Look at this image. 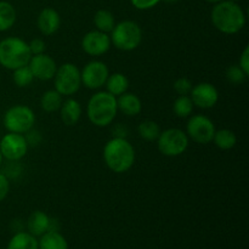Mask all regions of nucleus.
<instances>
[{
	"mask_svg": "<svg viewBox=\"0 0 249 249\" xmlns=\"http://www.w3.org/2000/svg\"><path fill=\"white\" fill-rule=\"evenodd\" d=\"M212 22L224 34H236L245 27L246 15L242 7L232 0H221L214 5Z\"/></svg>",
	"mask_w": 249,
	"mask_h": 249,
	"instance_id": "nucleus-1",
	"label": "nucleus"
},
{
	"mask_svg": "<svg viewBox=\"0 0 249 249\" xmlns=\"http://www.w3.org/2000/svg\"><path fill=\"white\" fill-rule=\"evenodd\" d=\"M225 75L226 79H228L229 82L236 85L242 84L246 80V78H247V75L245 74V72L241 70V67L238 65H232L230 66V67L226 68Z\"/></svg>",
	"mask_w": 249,
	"mask_h": 249,
	"instance_id": "nucleus-29",
	"label": "nucleus"
},
{
	"mask_svg": "<svg viewBox=\"0 0 249 249\" xmlns=\"http://www.w3.org/2000/svg\"><path fill=\"white\" fill-rule=\"evenodd\" d=\"M6 249H39L38 240L29 232L19 231L12 236Z\"/></svg>",
	"mask_w": 249,
	"mask_h": 249,
	"instance_id": "nucleus-20",
	"label": "nucleus"
},
{
	"mask_svg": "<svg viewBox=\"0 0 249 249\" xmlns=\"http://www.w3.org/2000/svg\"><path fill=\"white\" fill-rule=\"evenodd\" d=\"M189 141V136L181 129L170 128L160 131L157 139V146L162 155L167 157H177L187 150Z\"/></svg>",
	"mask_w": 249,
	"mask_h": 249,
	"instance_id": "nucleus-6",
	"label": "nucleus"
},
{
	"mask_svg": "<svg viewBox=\"0 0 249 249\" xmlns=\"http://www.w3.org/2000/svg\"><path fill=\"white\" fill-rule=\"evenodd\" d=\"M29 50H31L32 55H39V53H45L46 49V44L43 39L36 38L28 44Z\"/></svg>",
	"mask_w": 249,
	"mask_h": 249,
	"instance_id": "nucleus-31",
	"label": "nucleus"
},
{
	"mask_svg": "<svg viewBox=\"0 0 249 249\" xmlns=\"http://www.w3.org/2000/svg\"><path fill=\"white\" fill-rule=\"evenodd\" d=\"M213 141L215 146L220 150H231L236 146L237 142V138H236L235 133L229 129H220V130H215V134L213 136Z\"/></svg>",
	"mask_w": 249,
	"mask_h": 249,
	"instance_id": "nucleus-23",
	"label": "nucleus"
},
{
	"mask_svg": "<svg viewBox=\"0 0 249 249\" xmlns=\"http://www.w3.org/2000/svg\"><path fill=\"white\" fill-rule=\"evenodd\" d=\"M32 57L28 43L17 36H9L0 41V65L6 70L15 71L16 68L28 65Z\"/></svg>",
	"mask_w": 249,
	"mask_h": 249,
	"instance_id": "nucleus-4",
	"label": "nucleus"
},
{
	"mask_svg": "<svg viewBox=\"0 0 249 249\" xmlns=\"http://www.w3.org/2000/svg\"><path fill=\"white\" fill-rule=\"evenodd\" d=\"M111 38L107 33L100 31L88 32L82 40V48L84 53L90 56H101L111 48Z\"/></svg>",
	"mask_w": 249,
	"mask_h": 249,
	"instance_id": "nucleus-12",
	"label": "nucleus"
},
{
	"mask_svg": "<svg viewBox=\"0 0 249 249\" xmlns=\"http://www.w3.org/2000/svg\"><path fill=\"white\" fill-rule=\"evenodd\" d=\"M107 91L113 96H119V95L126 92L129 88V80L123 73H113L109 74L106 80Z\"/></svg>",
	"mask_w": 249,
	"mask_h": 249,
	"instance_id": "nucleus-21",
	"label": "nucleus"
},
{
	"mask_svg": "<svg viewBox=\"0 0 249 249\" xmlns=\"http://www.w3.org/2000/svg\"><path fill=\"white\" fill-rule=\"evenodd\" d=\"M232 1H240V0H232Z\"/></svg>",
	"mask_w": 249,
	"mask_h": 249,
	"instance_id": "nucleus-40",
	"label": "nucleus"
},
{
	"mask_svg": "<svg viewBox=\"0 0 249 249\" xmlns=\"http://www.w3.org/2000/svg\"><path fill=\"white\" fill-rule=\"evenodd\" d=\"M138 133L143 140L146 141H157L160 134V128L156 122L143 121L139 124Z\"/></svg>",
	"mask_w": 249,
	"mask_h": 249,
	"instance_id": "nucleus-26",
	"label": "nucleus"
},
{
	"mask_svg": "<svg viewBox=\"0 0 249 249\" xmlns=\"http://www.w3.org/2000/svg\"><path fill=\"white\" fill-rule=\"evenodd\" d=\"M118 112L117 97L108 91H99L90 97L87 106V114L94 125L104 128L114 121Z\"/></svg>",
	"mask_w": 249,
	"mask_h": 249,
	"instance_id": "nucleus-3",
	"label": "nucleus"
},
{
	"mask_svg": "<svg viewBox=\"0 0 249 249\" xmlns=\"http://www.w3.org/2000/svg\"><path fill=\"white\" fill-rule=\"evenodd\" d=\"M24 138H26V141H27V143H28V146L29 145L36 146V145H39V143H40L41 134H40V131L34 130V129L32 128L31 130L27 131L26 136H24Z\"/></svg>",
	"mask_w": 249,
	"mask_h": 249,
	"instance_id": "nucleus-32",
	"label": "nucleus"
},
{
	"mask_svg": "<svg viewBox=\"0 0 249 249\" xmlns=\"http://www.w3.org/2000/svg\"><path fill=\"white\" fill-rule=\"evenodd\" d=\"M186 134L195 142L206 145L213 141L215 134L214 123L203 114H195L189 119L186 125Z\"/></svg>",
	"mask_w": 249,
	"mask_h": 249,
	"instance_id": "nucleus-9",
	"label": "nucleus"
},
{
	"mask_svg": "<svg viewBox=\"0 0 249 249\" xmlns=\"http://www.w3.org/2000/svg\"><path fill=\"white\" fill-rule=\"evenodd\" d=\"M36 124V114L24 105L10 107L4 116V125L10 133L26 134Z\"/></svg>",
	"mask_w": 249,
	"mask_h": 249,
	"instance_id": "nucleus-7",
	"label": "nucleus"
},
{
	"mask_svg": "<svg viewBox=\"0 0 249 249\" xmlns=\"http://www.w3.org/2000/svg\"><path fill=\"white\" fill-rule=\"evenodd\" d=\"M104 160L113 173H125L135 162V150L125 138H112L104 147Z\"/></svg>",
	"mask_w": 249,
	"mask_h": 249,
	"instance_id": "nucleus-2",
	"label": "nucleus"
},
{
	"mask_svg": "<svg viewBox=\"0 0 249 249\" xmlns=\"http://www.w3.org/2000/svg\"><path fill=\"white\" fill-rule=\"evenodd\" d=\"M39 249H68V242L60 231H46L38 241Z\"/></svg>",
	"mask_w": 249,
	"mask_h": 249,
	"instance_id": "nucleus-19",
	"label": "nucleus"
},
{
	"mask_svg": "<svg viewBox=\"0 0 249 249\" xmlns=\"http://www.w3.org/2000/svg\"><path fill=\"white\" fill-rule=\"evenodd\" d=\"M10 191V181L9 178L5 174L0 173V202L6 198L7 194Z\"/></svg>",
	"mask_w": 249,
	"mask_h": 249,
	"instance_id": "nucleus-33",
	"label": "nucleus"
},
{
	"mask_svg": "<svg viewBox=\"0 0 249 249\" xmlns=\"http://www.w3.org/2000/svg\"><path fill=\"white\" fill-rule=\"evenodd\" d=\"M16 10L10 2L0 1V32L9 31L16 22Z\"/></svg>",
	"mask_w": 249,
	"mask_h": 249,
	"instance_id": "nucleus-22",
	"label": "nucleus"
},
{
	"mask_svg": "<svg viewBox=\"0 0 249 249\" xmlns=\"http://www.w3.org/2000/svg\"><path fill=\"white\" fill-rule=\"evenodd\" d=\"M238 66L241 67V70L245 72V74L249 75V48L248 46H246L245 50H243L242 55H241L240 57V63H238Z\"/></svg>",
	"mask_w": 249,
	"mask_h": 249,
	"instance_id": "nucleus-35",
	"label": "nucleus"
},
{
	"mask_svg": "<svg viewBox=\"0 0 249 249\" xmlns=\"http://www.w3.org/2000/svg\"><path fill=\"white\" fill-rule=\"evenodd\" d=\"M117 107H118V111H121L125 116L134 117L140 113L142 109V104L138 95L133 92H124L119 95L117 99Z\"/></svg>",
	"mask_w": 249,
	"mask_h": 249,
	"instance_id": "nucleus-16",
	"label": "nucleus"
},
{
	"mask_svg": "<svg viewBox=\"0 0 249 249\" xmlns=\"http://www.w3.org/2000/svg\"><path fill=\"white\" fill-rule=\"evenodd\" d=\"M173 111L179 118H186L194 111V102L187 95H180L173 105Z\"/></svg>",
	"mask_w": 249,
	"mask_h": 249,
	"instance_id": "nucleus-27",
	"label": "nucleus"
},
{
	"mask_svg": "<svg viewBox=\"0 0 249 249\" xmlns=\"http://www.w3.org/2000/svg\"><path fill=\"white\" fill-rule=\"evenodd\" d=\"M94 24L96 26L97 31L104 32V33H109V32H112L113 27L116 26L113 14L108 11V10H99L94 16Z\"/></svg>",
	"mask_w": 249,
	"mask_h": 249,
	"instance_id": "nucleus-24",
	"label": "nucleus"
},
{
	"mask_svg": "<svg viewBox=\"0 0 249 249\" xmlns=\"http://www.w3.org/2000/svg\"><path fill=\"white\" fill-rule=\"evenodd\" d=\"M130 1L138 10H148L155 7L160 0H130Z\"/></svg>",
	"mask_w": 249,
	"mask_h": 249,
	"instance_id": "nucleus-34",
	"label": "nucleus"
},
{
	"mask_svg": "<svg viewBox=\"0 0 249 249\" xmlns=\"http://www.w3.org/2000/svg\"><path fill=\"white\" fill-rule=\"evenodd\" d=\"M62 95L57 92L56 90H48L43 94L40 99V106L48 113L56 112L60 109L62 105Z\"/></svg>",
	"mask_w": 249,
	"mask_h": 249,
	"instance_id": "nucleus-25",
	"label": "nucleus"
},
{
	"mask_svg": "<svg viewBox=\"0 0 249 249\" xmlns=\"http://www.w3.org/2000/svg\"><path fill=\"white\" fill-rule=\"evenodd\" d=\"M53 79H55V90L62 96L74 95L82 85L79 68L70 62L63 63L62 66L57 67Z\"/></svg>",
	"mask_w": 249,
	"mask_h": 249,
	"instance_id": "nucleus-8",
	"label": "nucleus"
},
{
	"mask_svg": "<svg viewBox=\"0 0 249 249\" xmlns=\"http://www.w3.org/2000/svg\"><path fill=\"white\" fill-rule=\"evenodd\" d=\"M2 162V155H1V151H0V164H1Z\"/></svg>",
	"mask_w": 249,
	"mask_h": 249,
	"instance_id": "nucleus-39",
	"label": "nucleus"
},
{
	"mask_svg": "<svg viewBox=\"0 0 249 249\" xmlns=\"http://www.w3.org/2000/svg\"><path fill=\"white\" fill-rule=\"evenodd\" d=\"M12 79H14V83L17 87L24 88L32 84V82L34 80V75L32 73L31 68L27 65L23 66V67L16 68L14 71V74H12Z\"/></svg>",
	"mask_w": 249,
	"mask_h": 249,
	"instance_id": "nucleus-28",
	"label": "nucleus"
},
{
	"mask_svg": "<svg viewBox=\"0 0 249 249\" xmlns=\"http://www.w3.org/2000/svg\"><path fill=\"white\" fill-rule=\"evenodd\" d=\"M163 1H165V2H175V1H178V0H163Z\"/></svg>",
	"mask_w": 249,
	"mask_h": 249,
	"instance_id": "nucleus-38",
	"label": "nucleus"
},
{
	"mask_svg": "<svg viewBox=\"0 0 249 249\" xmlns=\"http://www.w3.org/2000/svg\"><path fill=\"white\" fill-rule=\"evenodd\" d=\"M108 75V67L106 66V63L101 62V61H91L85 65L80 72L82 84L91 90H96L104 87Z\"/></svg>",
	"mask_w": 249,
	"mask_h": 249,
	"instance_id": "nucleus-11",
	"label": "nucleus"
},
{
	"mask_svg": "<svg viewBox=\"0 0 249 249\" xmlns=\"http://www.w3.org/2000/svg\"><path fill=\"white\" fill-rule=\"evenodd\" d=\"M36 24H38V28L41 34H44V36H51V34L56 33L58 31V28H60L61 17L55 9L45 7L39 14L38 19H36Z\"/></svg>",
	"mask_w": 249,
	"mask_h": 249,
	"instance_id": "nucleus-15",
	"label": "nucleus"
},
{
	"mask_svg": "<svg viewBox=\"0 0 249 249\" xmlns=\"http://www.w3.org/2000/svg\"><path fill=\"white\" fill-rule=\"evenodd\" d=\"M192 83L191 80L187 79V78H179V79L175 80L174 83V90L180 95H189L192 90Z\"/></svg>",
	"mask_w": 249,
	"mask_h": 249,
	"instance_id": "nucleus-30",
	"label": "nucleus"
},
{
	"mask_svg": "<svg viewBox=\"0 0 249 249\" xmlns=\"http://www.w3.org/2000/svg\"><path fill=\"white\" fill-rule=\"evenodd\" d=\"M49 225H50V216L41 211L33 212L27 220L28 232L34 237H40L46 231H49Z\"/></svg>",
	"mask_w": 249,
	"mask_h": 249,
	"instance_id": "nucleus-18",
	"label": "nucleus"
},
{
	"mask_svg": "<svg viewBox=\"0 0 249 249\" xmlns=\"http://www.w3.org/2000/svg\"><path fill=\"white\" fill-rule=\"evenodd\" d=\"M0 151L2 158H6L9 162H17L27 155L28 143L23 134L9 133L0 141Z\"/></svg>",
	"mask_w": 249,
	"mask_h": 249,
	"instance_id": "nucleus-10",
	"label": "nucleus"
},
{
	"mask_svg": "<svg viewBox=\"0 0 249 249\" xmlns=\"http://www.w3.org/2000/svg\"><path fill=\"white\" fill-rule=\"evenodd\" d=\"M204 1H207V2H211V4H216V2L221 1V0H204Z\"/></svg>",
	"mask_w": 249,
	"mask_h": 249,
	"instance_id": "nucleus-37",
	"label": "nucleus"
},
{
	"mask_svg": "<svg viewBox=\"0 0 249 249\" xmlns=\"http://www.w3.org/2000/svg\"><path fill=\"white\" fill-rule=\"evenodd\" d=\"M191 100L194 106L202 109H209L216 105L219 100V92L216 88L211 83H199L192 87Z\"/></svg>",
	"mask_w": 249,
	"mask_h": 249,
	"instance_id": "nucleus-13",
	"label": "nucleus"
},
{
	"mask_svg": "<svg viewBox=\"0 0 249 249\" xmlns=\"http://www.w3.org/2000/svg\"><path fill=\"white\" fill-rule=\"evenodd\" d=\"M111 43L118 50H135L142 40V31L136 22L125 19L113 27L111 32Z\"/></svg>",
	"mask_w": 249,
	"mask_h": 249,
	"instance_id": "nucleus-5",
	"label": "nucleus"
},
{
	"mask_svg": "<svg viewBox=\"0 0 249 249\" xmlns=\"http://www.w3.org/2000/svg\"><path fill=\"white\" fill-rule=\"evenodd\" d=\"M28 67L31 68L34 78L39 80L53 79L57 71V65H56L55 60L46 53L32 55L28 62Z\"/></svg>",
	"mask_w": 249,
	"mask_h": 249,
	"instance_id": "nucleus-14",
	"label": "nucleus"
},
{
	"mask_svg": "<svg viewBox=\"0 0 249 249\" xmlns=\"http://www.w3.org/2000/svg\"><path fill=\"white\" fill-rule=\"evenodd\" d=\"M60 114L61 121L63 122L65 125H75L82 116V106L77 100L67 99L62 101V105L60 107Z\"/></svg>",
	"mask_w": 249,
	"mask_h": 249,
	"instance_id": "nucleus-17",
	"label": "nucleus"
},
{
	"mask_svg": "<svg viewBox=\"0 0 249 249\" xmlns=\"http://www.w3.org/2000/svg\"><path fill=\"white\" fill-rule=\"evenodd\" d=\"M113 133L116 134L114 138H126V134H128V129L125 126H123L122 124L117 125L116 128L113 129Z\"/></svg>",
	"mask_w": 249,
	"mask_h": 249,
	"instance_id": "nucleus-36",
	"label": "nucleus"
}]
</instances>
